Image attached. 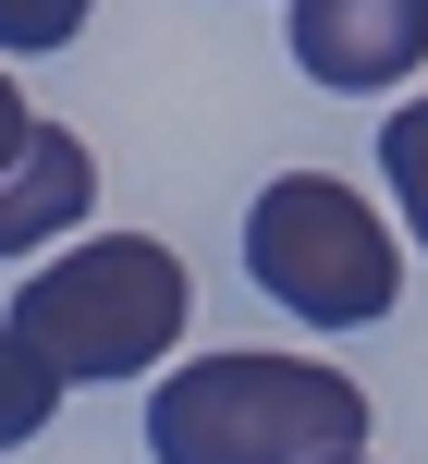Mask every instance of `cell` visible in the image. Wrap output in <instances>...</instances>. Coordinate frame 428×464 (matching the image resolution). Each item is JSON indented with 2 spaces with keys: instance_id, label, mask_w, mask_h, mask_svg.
<instances>
[{
  "instance_id": "6da1fadb",
  "label": "cell",
  "mask_w": 428,
  "mask_h": 464,
  "mask_svg": "<svg viewBox=\"0 0 428 464\" xmlns=\"http://www.w3.org/2000/svg\"><path fill=\"white\" fill-rule=\"evenodd\" d=\"M160 464H343L367 452V392L306 354H196L147 392Z\"/></svg>"
},
{
  "instance_id": "7a4b0ae2",
  "label": "cell",
  "mask_w": 428,
  "mask_h": 464,
  "mask_svg": "<svg viewBox=\"0 0 428 464\" xmlns=\"http://www.w3.org/2000/svg\"><path fill=\"white\" fill-rule=\"evenodd\" d=\"M184 305H196V281L160 232H86L73 256H49L13 294V343L49 354L62 379H147L184 343Z\"/></svg>"
},
{
  "instance_id": "3957f363",
  "label": "cell",
  "mask_w": 428,
  "mask_h": 464,
  "mask_svg": "<svg viewBox=\"0 0 428 464\" xmlns=\"http://www.w3.org/2000/svg\"><path fill=\"white\" fill-rule=\"evenodd\" d=\"M245 269L306 330H367L404 294V245H392V220L367 208L343 171H282V184L245 208Z\"/></svg>"
},
{
  "instance_id": "277c9868",
  "label": "cell",
  "mask_w": 428,
  "mask_h": 464,
  "mask_svg": "<svg viewBox=\"0 0 428 464\" xmlns=\"http://www.w3.org/2000/svg\"><path fill=\"white\" fill-rule=\"evenodd\" d=\"M294 62L343 98H392L428 62V0H294Z\"/></svg>"
},
{
  "instance_id": "5b68a950",
  "label": "cell",
  "mask_w": 428,
  "mask_h": 464,
  "mask_svg": "<svg viewBox=\"0 0 428 464\" xmlns=\"http://www.w3.org/2000/svg\"><path fill=\"white\" fill-rule=\"evenodd\" d=\"M86 208H98V160H86V135L37 122V135L0 160V256H49Z\"/></svg>"
},
{
  "instance_id": "8992f818",
  "label": "cell",
  "mask_w": 428,
  "mask_h": 464,
  "mask_svg": "<svg viewBox=\"0 0 428 464\" xmlns=\"http://www.w3.org/2000/svg\"><path fill=\"white\" fill-rule=\"evenodd\" d=\"M62 392H73V379L49 367V354H24L13 330H0V452H24V440H37V428L62 416Z\"/></svg>"
},
{
  "instance_id": "52a82bcc",
  "label": "cell",
  "mask_w": 428,
  "mask_h": 464,
  "mask_svg": "<svg viewBox=\"0 0 428 464\" xmlns=\"http://www.w3.org/2000/svg\"><path fill=\"white\" fill-rule=\"evenodd\" d=\"M380 171H392V196H404V232L428 245V98H404V111L380 122Z\"/></svg>"
},
{
  "instance_id": "ba28073f",
  "label": "cell",
  "mask_w": 428,
  "mask_h": 464,
  "mask_svg": "<svg viewBox=\"0 0 428 464\" xmlns=\"http://www.w3.org/2000/svg\"><path fill=\"white\" fill-rule=\"evenodd\" d=\"M98 0H0V49L13 62H37V49H73V24H86Z\"/></svg>"
},
{
  "instance_id": "9c48e42d",
  "label": "cell",
  "mask_w": 428,
  "mask_h": 464,
  "mask_svg": "<svg viewBox=\"0 0 428 464\" xmlns=\"http://www.w3.org/2000/svg\"><path fill=\"white\" fill-rule=\"evenodd\" d=\"M24 135H37V111H24V98H13V73H0V160H13Z\"/></svg>"
},
{
  "instance_id": "30bf717a",
  "label": "cell",
  "mask_w": 428,
  "mask_h": 464,
  "mask_svg": "<svg viewBox=\"0 0 428 464\" xmlns=\"http://www.w3.org/2000/svg\"><path fill=\"white\" fill-rule=\"evenodd\" d=\"M343 464H380V452H343Z\"/></svg>"
}]
</instances>
